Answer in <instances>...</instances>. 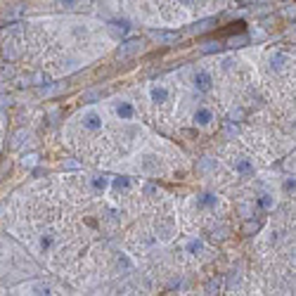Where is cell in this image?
<instances>
[{"label":"cell","instance_id":"6da1fadb","mask_svg":"<svg viewBox=\"0 0 296 296\" xmlns=\"http://www.w3.org/2000/svg\"><path fill=\"white\" fill-rule=\"evenodd\" d=\"M142 48H145V43H142L140 38H128V41H124V43L119 45L116 57H119V60H128V57L142 52Z\"/></svg>","mask_w":296,"mask_h":296},{"label":"cell","instance_id":"7a4b0ae2","mask_svg":"<svg viewBox=\"0 0 296 296\" xmlns=\"http://www.w3.org/2000/svg\"><path fill=\"white\" fill-rule=\"evenodd\" d=\"M111 109H114L116 119H121V121H133L135 114H137L135 107H133V102H128V100H114Z\"/></svg>","mask_w":296,"mask_h":296},{"label":"cell","instance_id":"3957f363","mask_svg":"<svg viewBox=\"0 0 296 296\" xmlns=\"http://www.w3.org/2000/svg\"><path fill=\"white\" fill-rule=\"evenodd\" d=\"M192 86H194V90H199V93H209L211 86H213V76H211L206 69H197V71L192 74Z\"/></svg>","mask_w":296,"mask_h":296},{"label":"cell","instance_id":"277c9868","mask_svg":"<svg viewBox=\"0 0 296 296\" xmlns=\"http://www.w3.org/2000/svg\"><path fill=\"white\" fill-rule=\"evenodd\" d=\"M81 124H83V128H88V130H93V133H95V130L102 128L105 121H102V116H100L97 111L90 109V111H86V114L81 116Z\"/></svg>","mask_w":296,"mask_h":296},{"label":"cell","instance_id":"5b68a950","mask_svg":"<svg viewBox=\"0 0 296 296\" xmlns=\"http://www.w3.org/2000/svg\"><path fill=\"white\" fill-rule=\"evenodd\" d=\"M232 168L240 173L242 178H249V175H253V164L249 159H244V156H234V159H232Z\"/></svg>","mask_w":296,"mask_h":296},{"label":"cell","instance_id":"8992f818","mask_svg":"<svg viewBox=\"0 0 296 296\" xmlns=\"http://www.w3.org/2000/svg\"><path fill=\"white\" fill-rule=\"evenodd\" d=\"M149 97H152V102H156V105H166L168 102V88L161 86V83H154V86L149 88Z\"/></svg>","mask_w":296,"mask_h":296},{"label":"cell","instance_id":"52a82bcc","mask_svg":"<svg viewBox=\"0 0 296 296\" xmlns=\"http://www.w3.org/2000/svg\"><path fill=\"white\" fill-rule=\"evenodd\" d=\"M88 185H90V190H93V194H105V190L109 187V178L107 175H93V178L88 180Z\"/></svg>","mask_w":296,"mask_h":296},{"label":"cell","instance_id":"ba28073f","mask_svg":"<svg viewBox=\"0 0 296 296\" xmlns=\"http://www.w3.org/2000/svg\"><path fill=\"white\" fill-rule=\"evenodd\" d=\"M289 55H284V52H280V50H275L270 55V69H275V71H282V69H287V64H289Z\"/></svg>","mask_w":296,"mask_h":296},{"label":"cell","instance_id":"9c48e42d","mask_svg":"<svg viewBox=\"0 0 296 296\" xmlns=\"http://www.w3.org/2000/svg\"><path fill=\"white\" fill-rule=\"evenodd\" d=\"M192 119H194V124L204 128V126H209L211 121H213V111H211L209 107H199V109L194 111V116H192Z\"/></svg>","mask_w":296,"mask_h":296},{"label":"cell","instance_id":"30bf717a","mask_svg":"<svg viewBox=\"0 0 296 296\" xmlns=\"http://www.w3.org/2000/svg\"><path fill=\"white\" fill-rule=\"evenodd\" d=\"M197 206L204 211H211L218 206V197L216 194H211V192H204V194H199L197 197Z\"/></svg>","mask_w":296,"mask_h":296},{"label":"cell","instance_id":"8fae6325","mask_svg":"<svg viewBox=\"0 0 296 296\" xmlns=\"http://www.w3.org/2000/svg\"><path fill=\"white\" fill-rule=\"evenodd\" d=\"M149 36L154 38L156 43H161V45H171V43L178 41V33H166V31H152Z\"/></svg>","mask_w":296,"mask_h":296},{"label":"cell","instance_id":"7c38bea8","mask_svg":"<svg viewBox=\"0 0 296 296\" xmlns=\"http://www.w3.org/2000/svg\"><path fill=\"white\" fill-rule=\"evenodd\" d=\"M116 270L121 272V275H128V272H133V261L126 256V253H119L116 259Z\"/></svg>","mask_w":296,"mask_h":296},{"label":"cell","instance_id":"4fadbf2b","mask_svg":"<svg viewBox=\"0 0 296 296\" xmlns=\"http://www.w3.org/2000/svg\"><path fill=\"white\" fill-rule=\"evenodd\" d=\"M55 244V232L52 230H45L43 234H41V240H38V247H41V251H50V247Z\"/></svg>","mask_w":296,"mask_h":296},{"label":"cell","instance_id":"5bb4252c","mask_svg":"<svg viewBox=\"0 0 296 296\" xmlns=\"http://www.w3.org/2000/svg\"><path fill=\"white\" fill-rule=\"evenodd\" d=\"M29 294H52V289H50L48 282H36V284H29V287H24Z\"/></svg>","mask_w":296,"mask_h":296},{"label":"cell","instance_id":"9a60e30c","mask_svg":"<svg viewBox=\"0 0 296 296\" xmlns=\"http://www.w3.org/2000/svg\"><path fill=\"white\" fill-rule=\"evenodd\" d=\"M156 237H161V240H171L173 237V225L171 223H156Z\"/></svg>","mask_w":296,"mask_h":296},{"label":"cell","instance_id":"2e32d148","mask_svg":"<svg viewBox=\"0 0 296 296\" xmlns=\"http://www.w3.org/2000/svg\"><path fill=\"white\" fill-rule=\"evenodd\" d=\"M185 251L192 253V256H199V253L204 251V242H202V240H187Z\"/></svg>","mask_w":296,"mask_h":296},{"label":"cell","instance_id":"e0dca14e","mask_svg":"<svg viewBox=\"0 0 296 296\" xmlns=\"http://www.w3.org/2000/svg\"><path fill=\"white\" fill-rule=\"evenodd\" d=\"M213 168H216V159H211V156H204V159L197 164V171L199 173H211Z\"/></svg>","mask_w":296,"mask_h":296},{"label":"cell","instance_id":"ac0fdd59","mask_svg":"<svg viewBox=\"0 0 296 296\" xmlns=\"http://www.w3.org/2000/svg\"><path fill=\"white\" fill-rule=\"evenodd\" d=\"M29 137H31V135H29V130H17V133H14V137H12V147L19 149L24 142H29Z\"/></svg>","mask_w":296,"mask_h":296},{"label":"cell","instance_id":"d6986e66","mask_svg":"<svg viewBox=\"0 0 296 296\" xmlns=\"http://www.w3.org/2000/svg\"><path fill=\"white\" fill-rule=\"evenodd\" d=\"M114 190L116 192H128L130 190V178H114Z\"/></svg>","mask_w":296,"mask_h":296},{"label":"cell","instance_id":"ffe728a7","mask_svg":"<svg viewBox=\"0 0 296 296\" xmlns=\"http://www.w3.org/2000/svg\"><path fill=\"white\" fill-rule=\"evenodd\" d=\"M259 206L263 211H270L272 206H275V199H272V194H261V197H259Z\"/></svg>","mask_w":296,"mask_h":296},{"label":"cell","instance_id":"44dd1931","mask_svg":"<svg viewBox=\"0 0 296 296\" xmlns=\"http://www.w3.org/2000/svg\"><path fill=\"white\" fill-rule=\"evenodd\" d=\"M126 31H128V26H126V24H109V33H111L114 38L124 36Z\"/></svg>","mask_w":296,"mask_h":296},{"label":"cell","instance_id":"7402d4cb","mask_svg":"<svg viewBox=\"0 0 296 296\" xmlns=\"http://www.w3.org/2000/svg\"><path fill=\"white\" fill-rule=\"evenodd\" d=\"M221 284H223V280L221 278H216V280H211L209 284H206V294H216L218 289H221Z\"/></svg>","mask_w":296,"mask_h":296},{"label":"cell","instance_id":"603a6c76","mask_svg":"<svg viewBox=\"0 0 296 296\" xmlns=\"http://www.w3.org/2000/svg\"><path fill=\"white\" fill-rule=\"evenodd\" d=\"M221 50V43L218 41H209V43L202 45V52H218Z\"/></svg>","mask_w":296,"mask_h":296},{"label":"cell","instance_id":"cb8c5ba5","mask_svg":"<svg viewBox=\"0 0 296 296\" xmlns=\"http://www.w3.org/2000/svg\"><path fill=\"white\" fill-rule=\"evenodd\" d=\"M38 159H41V156H38L36 152H33V154H26L24 159H22V164H24V166H29V168H31V166H36V164H38Z\"/></svg>","mask_w":296,"mask_h":296},{"label":"cell","instance_id":"d4e9b609","mask_svg":"<svg viewBox=\"0 0 296 296\" xmlns=\"http://www.w3.org/2000/svg\"><path fill=\"white\" fill-rule=\"evenodd\" d=\"M211 26H213V19H204V22H199V24L194 26L192 31H209Z\"/></svg>","mask_w":296,"mask_h":296},{"label":"cell","instance_id":"484cf974","mask_svg":"<svg viewBox=\"0 0 296 296\" xmlns=\"http://www.w3.org/2000/svg\"><path fill=\"white\" fill-rule=\"evenodd\" d=\"M284 192H287V194H294V173L284 178Z\"/></svg>","mask_w":296,"mask_h":296},{"label":"cell","instance_id":"4316f807","mask_svg":"<svg viewBox=\"0 0 296 296\" xmlns=\"http://www.w3.org/2000/svg\"><path fill=\"white\" fill-rule=\"evenodd\" d=\"M95 100H100V90H86L83 93V102H95Z\"/></svg>","mask_w":296,"mask_h":296},{"label":"cell","instance_id":"83f0119b","mask_svg":"<svg viewBox=\"0 0 296 296\" xmlns=\"http://www.w3.org/2000/svg\"><path fill=\"white\" fill-rule=\"evenodd\" d=\"M60 3V7H64V10H74V7H78L81 0H57Z\"/></svg>","mask_w":296,"mask_h":296},{"label":"cell","instance_id":"f1b7e54d","mask_svg":"<svg viewBox=\"0 0 296 296\" xmlns=\"http://www.w3.org/2000/svg\"><path fill=\"white\" fill-rule=\"evenodd\" d=\"M240 211H242V216H244V218H251L253 216V206H251V204H242Z\"/></svg>","mask_w":296,"mask_h":296},{"label":"cell","instance_id":"f546056e","mask_svg":"<svg viewBox=\"0 0 296 296\" xmlns=\"http://www.w3.org/2000/svg\"><path fill=\"white\" fill-rule=\"evenodd\" d=\"M247 43H249L247 36H237V38H232V41H230V45H234V48H240V45H247Z\"/></svg>","mask_w":296,"mask_h":296},{"label":"cell","instance_id":"4dcf8cb0","mask_svg":"<svg viewBox=\"0 0 296 296\" xmlns=\"http://www.w3.org/2000/svg\"><path fill=\"white\" fill-rule=\"evenodd\" d=\"M242 116H244V111H242L240 107H237V109H232V111H230V121H240Z\"/></svg>","mask_w":296,"mask_h":296},{"label":"cell","instance_id":"1f68e13d","mask_svg":"<svg viewBox=\"0 0 296 296\" xmlns=\"http://www.w3.org/2000/svg\"><path fill=\"white\" fill-rule=\"evenodd\" d=\"M232 67H234V60L232 57H225V60H223V71H230Z\"/></svg>","mask_w":296,"mask_h":296},{"label":"cell","instance_id":"d6a6232c","mask_svg":"<svg viewBox=\"0 0 296 296\" xmlns=\"http://www.w3.org/2000/svg\"><path fill=\"white\" fill-rule=\"evenodd\" d=\"M213 237H216V240H223V237H225V228H223V225L213 228Z\"/></svg>","mask_w":296,"mask_h":296},{"label":"cell","instance_id":"836d02e7","mask_svg":"<svg viewBox=\"0 0 296 296\" xmlns=\"http://www.w3.org/2000/svg\"><path fill=\"white\" fill-rule=\"evenodd\" d=\"M225 135H228V137L237 135V128H234V126H232V124H228V126H225Z\"/></svg>","mask_w":296,"mask_h":296},{"label":"cell","instance_id":"e575fe53","mask_svg":"<svg viewBox=\"0 0 296 296\" xmlns=\"http://www.w3.org/2000/svg\"><path fill=\"white\" fill-rule=\"evenodd\" d=\"M259 230V223L253 221V223H247V228H244V232H256Z\"/></svg>","mask_w":296,"mask_h":296},{"label":"cell","instance_id":"d590c367","mask_svg":"<svg viewBox=\"0 0 296 296\" xmlns=\"http://www.w3.org/2000/svg\"><path fill=\"white\" fill-rule=\"evenodd\" d=\"M145 194H156V187L154 185H145Z\"/></svg>","mask_w":296,"mask_h":296},{"label":"cell","instance_id":"8d00e7d4","mask_svg":"<svg viewBox=\"0 0 296 296\" xmlns=\"http://www.w3.org/2000/svg\"><path fill=\"white\" fill-rule=\"evenodd\" d=\"M284 168H287V171H291V173H294V159H291V161H284Z\"/></svg>","mask_w":296,"mask_h":296},{"label":"cell","instance_id":"74e56055","mask_svg":"<svg viewBox=\"0 0 296 296\" xmlns=\"http://www.w3.org/2000/svg\"><path fill=\"white\" fill-rule=\"evenodd\" d=\"M178 3H180V5H185V7H190L192 3H194V0H178Z\"/></svg>","mask_w":296,"mask_h":296}]
</instances>
